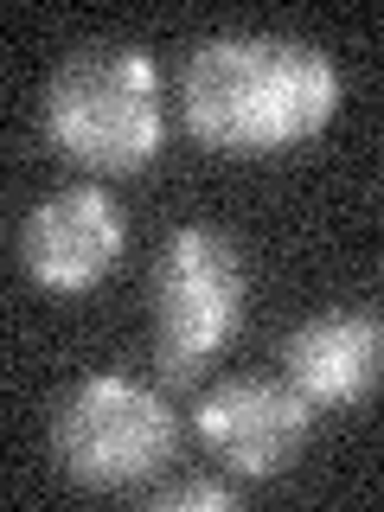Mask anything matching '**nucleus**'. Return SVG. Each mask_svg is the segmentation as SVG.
I'll list each match as a JSON object with an SVG mask.
<instances>
[{
  "label": "nucleus",
  "mask_w": 384,
  "mask_h": 512,
  "mask_svg": "<svg viewBox=\"0 0 384 512\" xmlns=\"http://www.w3.org/2000/svg\"><path fill=\"white\" fill-rule=\"evenodd\" d=\"M186 128L212 148L263 154L320 135L340 109V71L288 32H218L180 71Z\"/></svg>",
  "instance_id": "nucleus-1"
},
{
  "label": "nucleus",
  "mask_w": 384,
  "mask_h": 512,
  "mask_svg": "<svg viewBox=\"0 0 384 512\" xmlns=\"http://www.w3.org/2000/svg\"><path fill=\"white\" fill-rule=\"evenodd\" d=\"M45 135L58 154L96 173L148 167L167 116H160V71L141 45H84L45 84Z\"/></svg>",
  "instance_id": "nucleus-2"
},
{
  "label": "nucleus",
  "mask_w": 384,
  "mask_h": 512,
  "mask_svg": "<svg viewBox=\"0 0 384 512\" xmlns=\"http://www.w3.org/2000/svg\"><path fill=\"white\" fill-rule=\"evenodd\" d=\"M180 448V410L154 384L128 372H90L58 397L52 410V455L77 487L128 493L173 461Z\"/></svg>",
  "instance_id": "nucleus-3"
},
{
  "label": "nucleus",
  "mask_w": 384,
  "mask_h": 512,
  "mask_svg": "<svg viewBox=\"0 0 384 512\" xmlns=\"http://www.w3.org/2000/svg\"><path fill=\"white\" fill-rule=\"evenodd\" d=\"M244 320V250L218 224H180L154 256V359L186 384Z\"/></svg>",
  "instance_id": "nucleus-4"
},
{
  "label": "nucleus",
  "mask_w": 384,
  "mask_h": 512,
  "mask_svg": "<svg viewBox=\"0 0 384 512\" xmlns=\"http://www.w3.org/2000/svg\"><path fill=\"white\" fill-rule=\"evenodd\" d=\"M308 416H314V404L288 378L244 372V378H224V384H212V391L199 397L192 429H199V442L212 448L231 474L263 480V474H282L288 461L301 455Z\"/></svg>",
  "instance_id": "nucleus-5"
},
{
  "label": "nucleus",
  "mask_w": 384,
  "mask_h": 512,
  "mask_svg": "<svg viewBox=\"0 0 384 512\" xmlns=\"http://www.w3.org/2000/svg\"><path fill=\"white\" fill-rule=\"evenodd\" d=\"M122 244H128V224L103 186H52L45 199L26 205L20 237H13L20 269L39 288H58V295L103 282L116 269Z\"/></svg>",
  "instance_id": "nucleus-6"
},
{
  "label": "nucleus",
  "mask_w": 384,
  "mask_h": 512,
  "mask_svg": "<svg viewBox=\"0 0 384 512\" xmlns=\"http://www.w3.org/2000/svg\"><path fill=\"white\" fill-rule=\"evenodd\" d=\"M378 365H384V327L359 308L314 314L282 340V378L295 384L314 410L359 404L378 384Z\"/></svg>",
  "instance_id": "nucleus-7"
},
{
  "label": "nucleus",
  "mask_w": 384,
  "mask_h": 512,
  "mask_svg": "<svg viewBox=\"0 0 384 512\" xmlns=\"http://www.w3.org/2000/svg\"><path fill=\"white\" fill-rule=\"evenodd\" d=\"M148 506H160V512H186V506L224 512V506H237V487L231 480H167V487L148 493Z\"/></svg>",
  "instance_id": "nucleus-8"
}]
</instances>
